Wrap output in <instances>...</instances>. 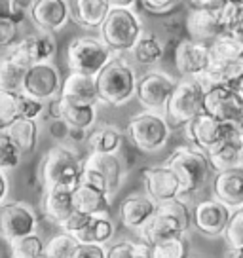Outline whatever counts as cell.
I'll return each instance as SVG.
<instances>
[{
    "label": "cell",
    "mask_w": 243,
    "mask_h": 258,
    "mask_svg": "<svg viewBox=\"0 0 243 258\" xmlns=\"http://www.w3.org/2000/svg\"><path fill=\"white\" fill-rule=\"evenodd\" d=\"M82 173L84 160L67 145L51 146L38 167V178L44 190L74 192L82 182Z\"/></svg>",
    "instance_id": "cell-1"
},
{
    "label": "cell",
    "mask_w": 243,
    "mask_h": 258,
    "mask_svg": "<svg viewBox=\"0 0 243 258\" xmlns=\"http://www.w3.org/2000/svg\"><path fill=\"white\" fill-rule=\"evenodd\" d=\"M99 103L108 106H122L137 93V73L130 64L126 53H114L105 69L95 76Z\"/></svg>",
    "instance_id": "cell-2"
},
{
    "label": "cell",
    "mask_w": 243,
    "mask_h": 258,
    "mask_svg": "<svg viewBox=\"0 0 243 258\" xmlns=\"http://www.w3.org/2000/svg\"><path fill=\"white\" fill-rule=\"evenodd\" d=\"M190 224H192L190 207L183 202V198H175L169 202L158 203V213L139 232V235H141V241L156 245V243L171 239V237L185 235Z\"/></svg>",
    "instance_id": "cell-3"
},
{
    "label": "cell",
    "mask_w": 243,
    "mask_h": 258,
    "mask_svg": "<svg viewBox=\"0 0 243 258\" xmlns=\"http://www.w3.org/2000/svg\"><path fill=\"white\" fill-rule=\"evenodd\" d=\"M145 34L141 17L133 8H112L105 23L99 29V36L114 53H131L141 36Z\"/></svg>",
    "instance_id": "cell-4"
},
{
    "label": "cell",
    "mask_w": 243,
    "mask_h": 258,
    "mask_svg": "<svg viewBox=\"0 0 243 258\" xmlns=\"http://www.w3.org/2000/svg\"><path fill=\"white\" fill-rule=\"evenodd\" d=\"M167 165L177 173L183 196H194L202 192L213 171L207 152H203L196 146H178L169 156Z\"/></svg>",
    "instance_id": "cell-5"
},
{
    "label": "cell",
    "mask_w": 243,
    "mask_h": 258,
    "mask_svg": "<svg viewBox=\"0 0 243 258\" xmlns=\"http://www.w3.org/2000/svg\"><path fill=\"white\" fill-rule=\"evenodd\" d=\"M205 112V89L198 78H183L165 106V118L171 127H183L196 116Z\"/></svg>",
    "instance_id": "cell-6"
},
{
    "label": "cell",
    "mask_w": 243,
    "mask_h": 258,
    "mask_svg": "<svg viewBox=\"0 0 243 258\" xmlns=\"http://www.w3.org/2000/svg\"><path fill=\"white\" fill-rule=\"evenodd\" d=\"M112 55L114 51L101 36H76L67 46V67L71 73L97 76Z\"/></svg>",
    "instance_id": "cell-7"
},
{
    "label": "cell",
    "mask_w": 243,
    "mask_h": 258,
    "mask_svg": "<svg viewBox=\"0 0 243 258\" xmlns=\"http://www.w3.org/2000/svg\"><path fill=\"white\" fill-rule=\"evenodd\" d=\"M128 137L133 145L143 152H158L167 145L171 135V125L167 118L160 112H146L135 114L128 123L126 129Z\"/></svg>",
    "instance_id": "cell-8"
},
{
    "label": "cell",
    "mask_w": 243,
    "mask_h": 258,
    "mask_svg": "<svg viewBox=\"0 0 243 258\" xmlns=\"http://www.w3.org/2000/svg\"><path fill=\"white\" fill-rule=\"evenodd\" d=\"M124 177H126V169H124V161L118 154L89 152L84 158L82 182L95 186L108 196H114L120 190Z\"/></svg>",
    "instance_id": "cell-9"
},
{
    "label": "cell",
    "mask_w": 243,
    "mask_h": 258,
    "mask_svg": "<svg viewBox=\"0 0 243 258\" xmlns=\"http://www.w3.org/2000/svg\"><path fill=\"white\" fill-rule=\"evenodd\" d=\"M57 51V42L53 32H34V34H27L23 38L6 49V55L19 64L21 69H31L33 64L38 63H48Z\"/></svg>",
    "instance_id": "cell-10"
},
{
    "label": "cell",
    "mask_w": 243,
    "mask_h": 258,
    "mask_svg": "<svg viewBox=\"0 0 243 258\" xmlns=\"http://www.w3.org/2000/svg\"><path fill=\"white\" fill-rule=\"evenodd\" d=\"M177 88V80L162 71H148L137 80V101L152 112H165L173 91Z\"/></svg>",
    "instance_id": "cell-11"
},
{
    "label": "cell",
    "mask_w": 243,
    "mask_h": 258,
    "mask_svg": "<svg viewBox=\"0 0 243 258\" xmlns=\"http://www.w3.org/2000/svg\"><path fill=\"white\" fill-rule=\"evenodd\" d=\"M61 88H63L61 73L55 64H51V61H48V63H38L33 64L31 69H27L21 91L25 95L40 99L46 103V101L59 95Z\"/></svg>",
    "instance_id": "cell-12"
},
{
    "label": "cell",
    "mask_w": 243,
    "mask_h": 258,
    "mask_svg": "<svg viewBox=\"0 0 243 258\" xmlns=\"http://www.w3.org/2000/svg\"><path fill=\"white\" fill-rule=\"evenodd\" d=\"M234 217V209H230L226 203L215 200L196 203L192 209V224L200 234L207 237H224L230 220Z\"/></svg>",
    "instance_id": "cell-13"
},
{
    "label": "cell",
    "mask_w": 243,
    "mask_h": 258,
    "mask_svg": "<svg viewBox=\"0 0 243 258\" xmlns=\"http://www.w3.org/2000/svg\"><path fill=\"white\" fill-rule=\"evenodd\" d=\"M205 112L224 123L243 127V99L232 86H219L205 91Z\"/></svg>",
    "instance_id": "cell-14"
},
{
    "label": "cell",
    "mask_w": 243,
    "mask_h": 258,
    "mask_svg": "<svg viewBox=\"0 0 243 258\" xmlns=\"http://www.w3.org/2000/svg\"><path fill=\"white\" fill-rule=\"evenodd\" d=\"M36 226H38V217H36V213L29 203H2V235L8 241L29 234H36Z\"/></svg>",
    "instance_id": "cell-15"
},
{
    "label": "cell",
    "mask_w": 243,
    "mask_h": 258,
    "mask_svg": "<svg viewBox=\"0 0 243 258\" xmlns=\"http://www.w3.org/2000/svg\"><path fill=\"white\" fill-rule=\"evenodd\" d=\"M143 184H145V194L150 196L156 203L169 202V200L183 196V188H180L177 173L171 169L167 163L146 167L143 171Z\"/></svg>",
    "instance_id": "cell-16"
},
{
    "label": "cell",
    "mask_w": 243,
    "mask_h": 258,
    "mask_svg": "<svg viewBox=\"0 0 243 258\" xmlns=\"http://www.w3.org/2000/svg\"><path fill=\"white\" fill-rule=\"evenodd\" d=\"M175 64L183 78H198L202 76L211 64L209 44L192 40H180L175 48Z\"/></svg>",
    "instance_id": "cell-17"
},
{
    "label": "cell",
    "mask_w": 243,
    "mask_h": 258,
    "mask_svg": "<svg viewBox=\"0 0 243 258\" xmlns=\"http://www.w3.org/2000/svg\"><path fill=\"white\" fill-rule=\"evenodd\" d=\"M29 19L42 32L61 31L71 19V2L69 0H36Z\"/></svg>",
    "instance_id": "cell-18"
},
{
    "label": "cell",
    "mask_w": 243,
    "mask_h": 258,
    "mask_svg": "<svg viewBox=\"0 0 243 258\" xmlns=\"http://www.w3.org/2000/svg\"><path fill=\"white\" fill-rule=\"evenodd\" d=\"M185 129H187V137L192 143V146L200 148L203 152H209L224 137V121H220L219 118L207 112L196 116L194 120L185 125Z\"/></svg>",
    "instance_id": "cell-19"
},
{
    "label": "cell",
    "mask_w": 243,
    "mask_h": 258,
    "mask_svg": "<svg viewBox=\"0 0 243 258\" xmlns=\"http://www.w3.org/2000/svg\"><path fill=\"white\" fill-rule=\"evenodd\" d=\"M158 213V203L146 194H131L120 205L122 224L128 230L141 232Z\"/></svg>",
    "instance_id": "cell-20"
},
{
    "label": "cell",
    "mask_w": 243,
    "mask_h": 258,
    "mask_svg": "<svg viewBox=\"0 0 243 258\" xmlns=\"http://www.w3.org/2000/svg\"><path fill=\"white\" fill-rule=\"evenodd\" d=\"M59 97L74 105H97L99 91L95 76L82 73H69L63 78V88Z\"/></svg>",
    "instance_id": "cell-21"
},
{
    "label": "cell",
    "mask_w": 243,
    "mask_h": 258,
    "mask_svg": "<svg viewBox=\"0 0 243 258\" xmlns=\"http://www.w3.org/2000/svg\"><path fill=\"white\" fill-rule=\"evenodd\" d=\"M187 31L192 40L211 44L224 32L219 19V12L211 8H192L187 16Z\"/></svg>",
    "instance_id": "cell-22"
},
{
    "label": "cell",
    "mask_w": 243,
    "mask_h": 258,
    "mask_svg": "<svg viewBox=\"0 0 243 258\" xmlns=\"http://www.w3.org/2000/svg\"><path fill=\"white\" fill-rule=\"evenodd\" d=\"M213 194L219 202L226 203L230 209L243 207V165L234 169L219 171L213 178Z\"/></svg>",
    "instance_id": "cell-23"
},
{
    "label": "cell",
    "mask_w": 243,
    "mask_h": 258,
    "mask_svg": "<svg viewBox=\"0 0 243 258\" xmlns=\"http://www.w3.org/2000/svg\"><path fill=\"white\" fill-rule=\"evenodd\" d=\"M112 10L108 0H73L71 2V19L88 31L101 29L108 12Z\"/></svg>",
    "instance_id": "cell-24"
},
{
    "label": "cell",
    "mask_w": 243,
    "mask_h": 258,
    "mask_svg": "<svg viewBox=\"0 0 243 258\" xmlns=\"http://www.w3.org/2000/svg\"><path fill=\"white\" fill-rule=\"evenodd\" d=\"M110 198L112 196H108L106 192L88 184V182H80V186L73 192L74 209L91 215V217L108 215L110 213Z\"/></svg>",
    "instance_id": "cell-25"
},
{
    "label": "cell",
    "mask_w": 243,
    "mask_h": 258,
    "mask_svg": "<svg viewBox=\"0 0 243 258\" xmlns=\"http://www.w3.org/2000/svg\"><path fill=\"white\" fill-rule=\"evenodd\" d=\"M86 145L89 152L118 154L122 148V131L110 123H99L88 131Z\"/></svg>",
    "instance_id": "cell-26"
},
{
    "label": "cell",
    "mask_w": 243,
    "mask_h": 258,
    "mask_svg": "<svg viewBox=\"0 0 243 258\" xmlns=\"http://www.w3.org/2000/svg\"><path fill=\"white\" fill-rule=\"evenodd\" d=\"M42 211L48 220L55 222L57 226L63 224L67 218L74 213L73 192L65 190H44L42 196Z\"/></svg>",
    "instance_id": "cell-27"
},
{
    "label": "cell",
    "mask_w": 243,
    "mask_h": 258,
    "mask_svg": "<svg viewBox=\"0 0 243 258\" xmlns=\"http://www.w3.org/2000/svg\"><path fill=\"white\" fill-rule=\"evenodd\" d=\"M213 171H226L243 165V143L239 141H220L215 148L207 152Z\"/></svg>",
    "instance_id": "cell-28"
},
{
    "label": "cell",
    "mask_w": 243,
    "mask_h": 258,
    "mask_svg": "<svg viewBox=\"0 0 243 258\" xmlns=\"http://www.w3.org/2000/svg\"><path fill=\"white\" fill-rule=\"evenodd\" d=\"M10 137L14 139V143L19 146V150L23 156H29L36 150L38 146V139H40V127H38V120H31V118H17L12 121L6 129Z\"/></svg>",
    "instance_id": "cell-29"
},
{
    "label": "cell",
    "mask_w": 243,
    "mask_h": 258,
    "mask_svg": "<svg viewBox=\"0 0 243 258\" xmlns=\"http://www.w3.org/2000/svg\"><path fill=\"white\" fill-rule=\"evenodd\" d=\"M116 226L108 215H97L91 217L89 224L76 234V239L80 243H95V245H108L112 241Z\"/></svg>",
    "instance_id": "cell-30"
},
{
    "label": "cell",
    "mask_w": 243,
    "mask_h": 258,
    "mask_svg": "<svg viewBox=\"0 0 243 258\" xmlns=\"http://www.w3.org/2000/svg\"><path fill=\"white\" fill-rule=\"evenodd\" d=\"M61 120L65 121L71 129L89 131L97 121V105H74V103L63 101Z\"/></svg>",
    "instance_id": "cell-31"
},
{
    "label": "cell",
    "mask_w": 243,
    "mask_h": 258,
    "mask_svg": "<svg viewBox=\"0 0 243 258\" xmlns=\"http://www.w3.org/2000/svg\"><path fill=\"white\" fill-rule=\"evenodd\" d=\"M209 48L213 59H222V61L243 59V38H239V36H235V34L228 31L219 34L209 44Z\"/></svg>",
    "instance_id": "cell-32"
},
{
    "label": "cell",
    "mask_w": 243,
    "mask_h": 258,
    "mask_svg": "<svg viewBox=\"0 0 243 258\" xmlns=\"http://www.w3.org/2000/svg\"><path fill=\"white\" fill-rule=\"evenodd\" d=\"M131 53L139 64H154L163 57V44L156 34L145 32Z\"/></svg>",
    "instance_id": "cell-33"
},
{
    "label": "cell",
    "mask_w": 243,
    "mask_h": 258,
    "mask_svg": "<svg viewBox=\"0 0 243 258\" xmlns=\"http://www.w3.org/2000/svg\"><path fill=\"white\" fill-rule=\"evenodd\" d=\"M78 245H80V241L76 239V235L61 230L46 241L44 254H48L49 258H73Z\"/></svg>",
    "instance_id": "cell-34"
},
{
    "label": "cell",
    "mask_w": 243,
    "mask_h": 258,
    "mask_svg": "<svg viewBox=\"0 0 243 258\" xmlns=\"http://www.w3.org/2000/svg\"><path fill=\"white\" fill-rule=\"evenodd\" d=\"M46 243L38 234H29L10 241V254L12 258H38L44 254Z\"/></svg>",
    "instance_id": "cell-35"
},
{
    "label": "cell",
    "mask_w": 243,
    "mask_h": 258,
    "mask_svg": "<svg viewBox=\"0 0 243 258\" xmlns=\"http://www.w3.org/2000/svg\"><path fill=\"white\" fill-rule=\"evenodd\" d=\"M25 69L16 64L6 53L0 57V89L8 91H21L25 78Z\"/></svg>",
    "instance_id": "cell-36"
},
{
    "label": "cell",
    "mask_w": 243,
    "mask_h": 258,
    "mask_svg": "<svg viewBox=\"0 0 243 258\" xmlns=\"http://www.w3.org/2000/svg\"><path fill=\"white\" fill-rule=\"evenodd\" d=\"M106 258H152L150 245L145 241H116L106 249Z\"/></svg>",
    "instance_id": "cell-37"
},
{
    "label": "cell",
    "mask_w": 243,
    "mask_h": 258,
    "mask_svg": "<svg viewBox=\"0 0 243 258\" xmlns=\"http://www.w3.org/2000/svg\"><path fill=\"white\" fill-rule=\"evenodd\" d=\"M19 97L21 91H8V89H0V127L8 129L12 121L21 118L19 114Z\"/></svg>",
    "instance_id": "cell-38"
},
{
    "label": "cell",
    "mask_w": 243,
    "mask_h": 258,
    "mask_svg": "<svg viewBox=\"0 0 243 258\" xmlns=\"http://www.w3.org/2000/svg\"><path fill=\"white\" fill-rule=\"evenodd\" d=\"M152 258H188V241L185 235L171 237L156 245H150Z\"/></svg>",
    "instance_id": "cell-39"
},
{
    "label": "cell",
    "mask_w": 243,
    "mask_h": 258,
    "mask_svg": "<svg viewBox=\"0 0 243 258\" xmlns=\"http://www.w3.org/2000/svg\"><path fill=\"white\" fill-rule=\"evenodd\" d=\"M23 154L6 131H0V169L12 171L21 163Z\"/></svg>",
    "instance_id": "cell-40"
},
{
    "label": "cell",
    "mask_w": 243,
    "mask_h": 258,
    "mask_svg": "<svg viewBox=\"0 0 243 258\" xmlns=\"http://www.w3.org/2000/svg\"><path fill=\"white\" fill-rule=\"evenodd\" d=\"M217 12H219V19H220L222 29H224V31H230L232 25L237 21V17L241 16L243 2H239V0H224L219 8H217Z\"/></svg>",
    "instance_id": "cell-41"
},
{
    "label": "cell",
    "mask_w": 243,
    "mask_h": 258,
    "mask_svg": "<svg viewBox=\"0 0 243 258\" xmlns=\"http://www.w3.org/2000/svg\"><path fill=\"white\" fill-rule=\"evenodd\" d=\"M46 112V103L40 99H34V97L25 95L21 91L19 97V114L21 118H31V120H38Z\"/></svg>",
    "instance_id": "cell-42"
},
{
    "label": "cell",
    "mask_w": 243,
    "mask_h": 258,
    "mask_svg": "<svg viewBox=\"0 0 243 258\" xmlns=\"http://www.w3.org/2000/svg\"><path fill=\"white\" fill-rule=\"evenodd\" d=\"M224 239L230 247H243V207L234 211V217L224 232Z\"/></svg>",
    "instance_id": "cell-43"
},
{
    "label": "cell",
    "mask_w": 243,
    "mask_h": 258,
    "mask_svg": "<svg viewBox=\"0 0 243 258\" xmlns=\"http://www.w3.org/2000/svg\"><path fill=\"white\" fill-rule=\"evenodd\" d=\"M17 29H19V25L12 17H2L0 19V49H10L19 40L17 38Z\"/></svg>",
    "instance_id": "cell-44"
},
{
    "label": "cell",
    "mask_w": 243,
    "mask_h": 258,
    "mask_svg": "<svg viewBox=\"0 0 243 258\" xmlns=\"http://www.w3.org/2000/svg\"><path fill=\"white\" fill-rule=\"evenodd\" d=\"M89 220H91V215H86V213H82V211L74 209L73 215L67 218L63 224H59V228H61L63 232H69V234L76 235L78 232H82V230L89 224Z\"/></svg>",
    "instance_id": "cell-45"
},
{
    "label": "cell",
    "mask_w": 243,
    "mask_h": 258,
    "mask_svg": "<svg viewBox=\"0 0 243 258\" xmlns=\"http://www.w3.org/2000/svg\"><path fill=\"white\" fill-rule=\"evenodd\" d=\"M36 0H10V6H12V19L17 25H21L25 19L31 17Z\"/></svg>",
    "instance_id": "cell-46"
},
{
    "label": "cell",
    "mask_w": 243,
    "mask_h": 258,
    "mask_svg": "<svg viewBox=\"0 0 243 258\" xmlns=\"http://www.w3.org/2000/svg\"><path fill=\"white\" fill-rule=\"evenodd\" d=\"M73 258H106V247L95 243H80Z\"/></svg>",
    "instance_id": "cell-47"
},
{
    "label": "cell",
    "mask_w": 243,
    "mask_h": 258,
    "mask_svg": "<svg viewBox=\"0 0 243 258\" xmlns=\"http://www.w3.org/2000/svg\"><path fill=\"white\" fill-rule=\"evenodd\" d=\"M180 0H141V4L152 14H165L177 6Z\"/></svg>",
    "instance_id": "cell-48"
},
{
    "label": "cell",
    "mask_w": 243,
    "mask_h": 258,
    "mask_svg": "<svg viewBox=\"0 0 243 258\" xmlns=\"http://www.w3.org/2000/svg\"><path fill=\"white\" fill-rule=\"evenodd\" d=\"M8 194H10V180H8V175H6V171L0 169V203L6 202Z\"/></svg>",
    "instance_id": "cell-49"
},
{
    "label": "cell",
    "mask_w": 243,
    "mask_h": 258,
    "mask_svg": "<svg viewBox=\"0 0 243 258\" xmlns=\"http://www.w3.org/2000/svg\"><path fill=\"white\" fill-rule=\"evenodd\" d=\"M224 0H190L192 8H211L217 10Z\"/></svg>",
    "instance_id": "cell-50"
},
{
    "label": "cell",
    "mask_w": 243,
    "mask_h": 258,
    "mask_svg": "<svg viewBox=\"0 0 243 258\" xmlns=\"http://www.w3.org/2000/svg\"><path fill=\"white\" fill-rule=\"evenodd\" d=\"M112 8H133L141 0H108Z\"/></svg>",
    "instance_id": "cell-51"
},
{
    "label": "cell",
    "mask_w": 243,
    "mask_h": 258,
    "mask_svg": "<svg viewBox=\"0 0 243 258\" xmlns=\"http://www.w3.org/2000/svg\"><path fill=\"white\" fill-rule=\"evenodd\" d=\"M2 17H12L10 0H0V19H2Z\"/></svg>",
    "instance_id": "cell-52"
},
{
    "label": "cell",
    "mask_w": 243,
    "mask_h": 258,
    "mask_svg": "<svg viewBox=\"0 0 243 258\" xmlns=\"http://www.w3.org/2000/svg\"><path fill=\"white\" fill-rule=\"evenodd\" d=\"M226 258H243V247H230Z\"/></svg>",
    "instance_id": "cell-53"
},
{
    "label": "cell",
    "mask_w": 243,
    "mask_h": 258,
    "mask_svg": "<svg viewBox=\"0 0 243 258\" xmlns=\"http://www.w3.org/2000/svg\"><path fill=\"white\" fill-rule=\"evenodd\" d=\"M232 88H234L235 91H237V95H239L243 99V76L237 82H235V84H232Z\"/></svg>",
    "instance_id": "cell-54"
},
{
    "label": "cell",
    "mask_w": 243,
    "mask_h": 258,
    "mask_svg": "<svg viewBox=\"0 0 243 258\" xmlns=\"http://www.w3.org/2000/svg\"><path fill=\"white\" fill-rule=\"evenodd\" d=\"M0 234H2V203H0Z\"/></svg>",
    "instance_id": "cell-55"
},
{
    "label": "cell",
    "mask_w": 243,
    "mask_h": 258,
    "mask_svg": "<svg viewBox=\"0 0 243 258\" xmlns=\"http://www.w3.org/2000/svg\"><path fill=\"white\" fill-rule=\"evenodd\" d=\"M38 258H49L48 254H42V256H38Z\"/></svg>",
    "instance_id": "cell-56"
},
{
    "label": "cell",
    "mask_w": 243,
    "mask_h": 258,
    "mask_svg": "<svg viewBox=\"0 0 243 258\" xmlns=\"http://www.w3.org/2000/svg\"><path fill=\"white\" fill-rule=\"evenodd\" d=\"M241 143H243V135H241Z\"/></svg>",
    "instance_id": "cell-57"
},
{
    "label": "cell",
    "mask_w": 243,
    "mask_h": 258,
    "mask_svg": "<svg viewBox=\"0 0 243 258\" xmlns=\"http://www.w3.org/2000/svg\"><path fill=\"white\" fill-rule=\"evenodd\" d=\"M0 131H4V129H2V127H0Z\"/></svg>",
    "instance_id": "cell-58"
},
{
    "label": "cell",
    "mask_w": 243,
    "mask_h": 258,
    "mask_svg": "<svg viewBox=\"0 0 243 258\" xmlns=\"http://www.w3.org/2000/svg\"><path fill=\"white\" fill-rule=\"evenodd\" d=\"M239 2H243V0H239Z\"/></svg>",
    "instance_id": "cell-59"
}]
</instances>
